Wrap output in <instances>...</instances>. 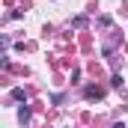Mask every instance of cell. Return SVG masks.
Here are the masks:
<instances>
[{
    "instance_id": "1",
    "label": "cell",
    "mask_w": 128,
    "mask_h": 128,
    "mask_svg": "<svg viewBox=\"0 0 128 128\" xmlns=\"http://www.w3.org/2000/svg\"><path fill=\"white\" fill-rule=\"evenodd\" d=\"M84 96H86V98H101V96H104V90H98V86H86Z\"/></svg>"
},
{
    "instance_id": "3",
    "label": "cell",
    "mask_w": 128,
    "mask_h": 128,
    "mask_svg": "<svg viewBox=\"0 0 128 128\" xmlns=\"http://www.w3.org/2000/svg\"><path fill=\"white\" fill-rule=\"evenodd\" d=\"M18 116H21V122H27V119H30V110H27V107H21V110H18Z\"/></svg>"
},
{
    "instance_id": "2",
    "label": "cell",
    "mask_w": 128,
    "mask_h": 128,
    "mask_svg": "<svg viewBox=\"0 0 128 128\" xmlns=\"http://www.w3.org/2000/svg\"><path fill=\"white\" fill-rule=\"evenodd\" d=\"M12 98H15V101H24V90H21V86H15V90H12Z\"/></svg>"
}]
</instances>
